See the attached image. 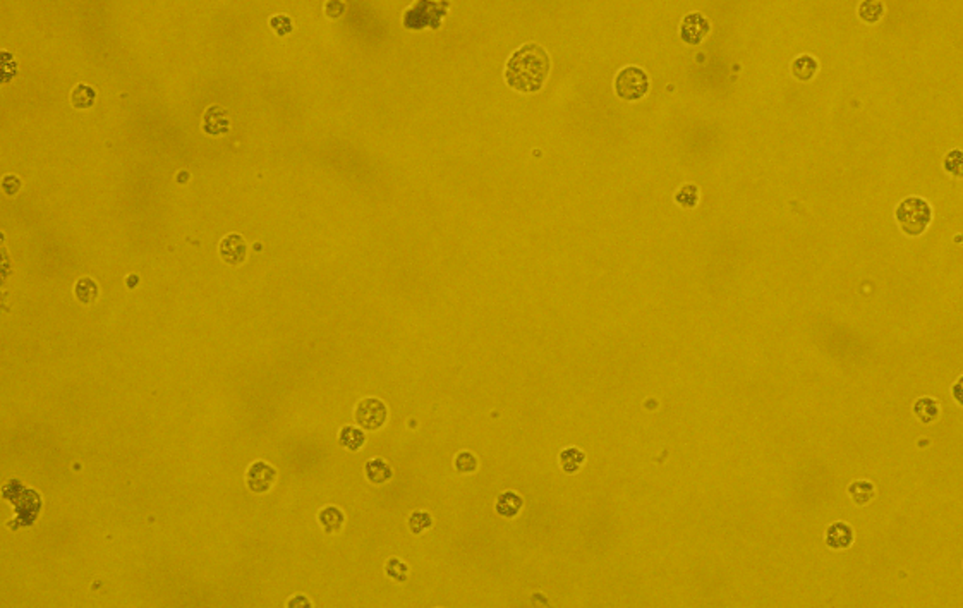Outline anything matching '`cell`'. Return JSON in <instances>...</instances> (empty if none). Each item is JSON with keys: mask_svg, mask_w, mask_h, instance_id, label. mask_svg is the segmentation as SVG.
Returning <instances> with one entry per match:
<instances>
[{"mask_svg": "<svg viewBox=\"0 0 963 608\" xmlns=\"http://www.w3.org/2000/svg\"><path fill=\"white\" fill-rule=\"evenodd\" d=\"M551 71V59L539 44L529 41L515 49L506 59L504 81L510 90L532 95L543 90Z\"/></svg>", "mask_w": 963, "mask_h": 608, "instance_id": "cell-1", "label": "cell"}, {"mask_svg": "<svg viewBox=\"0 0 963 608\" xmlns=\"http://www.w3.org/2000/svg\"><path fill=\"white\" fill-rule=\"evenodd\" d=\"M893 218L898 230L908 239H917L931 227L934 210L926 198L910 194L902 198L893 208Z\"/></svg>", "mask_w": 963, "mask_h": 608, "instance_id": "cell-2", "label": "cell"}, {"mask_svg": "<svg viewBox=\"0 0 963 608\" xmlns=\"http://www.w3.org/2000/svg\"><path fill=\"white\" fill-rule=\"evenodd\" d=\"M613 93L623 101H639L644 98L651 88V79L641 66L627 64L620 67L613 76Z\"/></svg>", "mask_w": 963, "mask_h": 608, "instance_id": "cell-3", "label": "cell"}, {"mask_svg": "<svg viewBox=\"0 0 963 608\" xmlns=\"http://www.w3.org/2000/svg\"><path fill=\"white\" fill-rule=\"evenodd\" d=\"M449 4L447 2H428V0H417L411 4L402 14V24L407 29L421 31V29L432 28L437 29L449 14Z\"/></svg>", "mask_w": 963, "mask_h": 608, "instance_id": "cell-4", "label": "cell"}, {"mask_svg": "<svg viewBox=\"0 0 963 608\" xmlns=\"http://www.w3.org/2000/svg\"><path fill=\"white\" fill-rule=\"evenodd\" d=\"M352 417L359 428L366 432H378L388 421V407L378 397H365L354 405Z\"/></svg>", "mask_w": 963, "mask_h": 608, "instance_id": "cell-5", "label": "cell"}, {"mask_svg": "<svg viewBox=\"0 0 963 608\" xmlns=\"http://www.w3.org/2000/svg\"><path fill=\"white\" fill-rule=\"evenodd\" d=\"M709 33H711V21L700 11H692L682 16L677 28L680 41L688 46L700 45L709 36Z\"/></svg>", "mask_w": 963, "mask_h": 608, "instance_id": "cell-6", "label": "cell"}, {"mask_svg": "<svg viewBox=\"0 0 963 608\" xmlns=\"http://www.w3.org/2000/svg\"><path fill=\"white\" fill-rule=\"evenodd\" d=\"M244 481L251 492L266 493L277 483V470L266 461H255L248 466Z\"/></svg>", "mask_w": 963, "mask_h": 608, "instance_id": "cell-7", "label": "cell"}, {"mask_svg": "<svg viewBox=\"0 0 963 608\" xmlns=\"http://www.w3.org/2000/svg\"><path fill=\"white\" fill-rule=\"evenodd\" d=\"M822 539L831 552H847L855 543V530L845 521H833L826 526Z\"/></svg>", "mask_w": 963, "mask_h": 608, "instance_id": "cell-8", "label": "cell"}, {"mask_svg": "<svg viewBox=\"0 0 963 608\" xmlns=\"http://www.w3.org/2000/svg\"><path fill=\"white\" fill-rule=\"evenodd\" d=\"M218 256L225 261L227 265H240L244 263L248 256V243L240 234L230 232L218 243Z\"/></svg>", "mask_w": 963, "mask_h": 608, "instance_id": "cell-9", "label": "cell"}, {"mask_svg": "<svg viewBox=\"0 0 963 608\" xmlns=\"http://www.w3.org/2000/svg\"><path fill=\"white\" fill-rule=\"evenodd\" d=\"M819 67L821 64L812 54H798L790 61L788 71L792 79H795L797 83H810L817 76Z\"/></svg>", "mask_w": 963, "mask_h": 608, "instance_id": "cell-10", "label": "cell"}, {"mask_svg": "<svg viewBox=\"0 0 963 608\" xmlns=\"http://www.w3.org/2000/svg\"><path fill=\"white\" fill-rule=\"evenodd\" d=\"M910 411L914 415L915 420L922 425H932L939 420L941 416V404L939 400L934 399L931 395H922L917 397L910 405Z\"/></svg>", "mask_w": 963, "mask_h": 608, "instance_id": "cell-11", "label": "cell"}, {"mask_svg": "<svg viewBox=\"0 0 963 608\" xmlns=\"http://www.w3.org/2000/svg\"><path fill=\"white\" fill-rule=\"evenodd\" d=\"M556 462H559L560 471L564 475L574 476L577 472L582 471V467L586 466L587 462V455L582 449H579L576 445H569L560 449L559 455H556Z\"/></svg>", "mask_w": 963, "mask_h": 608, "instance_id": "cell-12", "label": "cell"}, {"mask_svg": "<svg viewBox=\"0 0 963 608\" xmlns=\"http://www.w3.org/2000/svg\"><path fill=\"white\" fill-rule=\"evenodd\" d=\"M493 509H495V512L500 517L515 519L524 509V497L519 492H515V490H504V492L496 497Z\"/></svg>", "mask_w": 963, "mask_h": 608, "instance_id": "cell-13", "label": "cell"}, {"mask_svg": "<svg viewBox=\"0 0 963 608\" xmlns=\"http://www.w3.org/2000/svg\"><path fill=\"white\" fill-rule=\"evenodd\" d=\"M316 521L321 530L325 531L327 534H333L337 531H340L345 525V514L340 507L337 505H323L316 514Z\"/></svg>", "mask_w": 963, "mask_h": 608, "instance_id": "cell-14", "label": "cell"}, {"mask_svg": "<svg viewBox=\"0 0 963 608\" xmlns=\"http://www.w3.org/2000/svg\"><path fill=\"white\" fill-rule=\"evenodd\" d=\"M876 485L869 480H853L847 487V497L857 507H865L876 498Z\"/></svg>", "mask_w": 963, "mask_h": 608, "instance_id": "cell-15", "label": "cell"}, {"mask_svg": "<svg viewBox=\"0 0 963 608\" xmlns=\"http://www.w3.org/2000/svg\"><path fill=\"white\" fill-rule=\"evenodd\" d=\"M365 478L371 485H385L394 478V470L385 459L371 457L365 464Z\"/></svg>", "mask_w": 963, "mask_h": 608, "instance_id": "cell-16", "label": "cell"}, {"mask_svg": "<svg viewBox=\"0 0 963 608\" xmlns=\"http://www.w3.org/2000/svg\"><path fill=\"white\" fill-rule=\"evenodd\" d=\"M203 131L208 134H213V136H218V134H225L229 131V119H227V112L223 111L222 107L218 105H213V107L206 108L205 116H203Z\"/></svg>", "mask_w": 963, "mask_h": 608, "instance_id": "cell-17", "label": "cell"}, {"mask_svg": "<svg viewBox=\"0 0 963 608\" xmlns=\"http://www.w3.org/2000/svg\"><path fill=\"white\" fill-rule=\"evenodd\" d=\"M337 442H339L342 449L349 452H359L366 443V433L362 428H357V426L352 425L340 426V430L337 432Z\"/></svg>", "mask_w": 963, "mask_h": 608, "instance_id": "cell-18", "label": "cell"}, {"mask_svg": "<svg viewBox=\"0 0 963 608\" xmlns=\"http://www.w3.org/2000/svg\"><path fill=\"white\" fill-rule=\"evenodd\" d=\"M675 205L682 210H694L698 208L699 201H700V188L696 183H683L680 184L677 189L673 191V196H671Z\"/></svg>", "mask_w": 963, "mask_h": 608, "instance_id": "cell-19", "label": "cell"}, {"mask_svg": "<svg viewBox=\"0 0 963 608\" xmlns=\"http://www.w3.org/2000/svg\"><path fill=\"white\" fill-rule=\"evenodd\" d=\"M855 14L864 24L871 26V24H877L885 18L886 6L885 2H880V0H860L855 7Z\"/></svg>", "mask_w": 963, "mask_h": 608, "instance_id": "cell-20", "label": "cell"}, {"mask_svg": "<svg viewBox=\"0 0 963 608\" xmlns=\"http://www.w3.org/2000/svg\"><path fill=\"white\" fill-rule=\"evenodd\" d=\"M941 168L946 176L954 181H960L963 176V151L962 148H952L943 155L941 160Z\"/></svg>", "mask_w": 963, "mask_h": 608, "instance_id": "cell-21", "label": "cell"}, {"mask_svg": "<svg viewBox=\"0 0 963 608\" xmlns=\"http://www.w3.org/2000/svg\"><path fill=\"white\" fill-rule=\"evenodd\" d=\"M74 298L83 304H93L98 299L100 287L91 277H81L74 282Z\"/></svg>", "mask_w": 963, "mask_h": 608, "instance_id": "cell-22", "label": "cell"}, {"mask_svg": "<svg viewBox=\"0 0 963 608\" xmlns=\"http://www.w3.org/2000/svg\"><path fill=\"white\" fill-rule=\"evenodd\" d=\"M452 466H454V470L457 471L459 475L464 476L474 475V472L479 470V459L476 457L474 452L459 450L457 454L454 455V459H452Z\"/></svg>", "mask_w": 963, "mask_h": 608, "instance_id": "cell-23", "label": "cell"}, {"mask_svg": "<svg viewBox=\"0 0 963 608\" xmlns=\"http://www.w3.org/2000/svg\"><path fill=\"white\" fill-rule=\"evenodd\" d=\"M95 90L86 83H78L71 91V103L74 108H90L95 103Z\"/></svg>", "mask_w": 963, "mask_h": 608, "instance_id": "cell-24", "label": "cell"}, {"mask_svg": "<svg viewBox=\"0 0 963 608\" xmlns=\"http://www.w3.org/2000/svg\"><path fill=\"white\" fill-rule=\"evenodd\" d=\"M407 527L412 534H422L433 527V517L428 510H412L407 517Z\"/></svg>", "mask_w": 963, "mask_h": 608, "instance_id": "cell-25", "label": "cell"}, {"mask_svg": "<svg viewBox=\"0 0 963 608\" xmlns=\"http://www.w3.org/2000/svg\"><path fill=\"white\" fill-rule=\"evenodd\" d=\"M385 574L395 582H405L409 577V565L399 557H390L385 562Z\"/></svg>", "mask_w": 963, "mask_h": 608, "instance_id": "cell-26", "label": "cell"}, {"mask_svg": "<svg viewBox=\"0 0 963 608\" xmlns=\"http://www.w3.org/2000/svg\"><path fill=\"white\" fill-rule=\"evenodd\" d=\"M270 28L277 33L278 36H285L292 31V21L287 18L285 14H273L272 18L268 19Z\"/></svg>", "mask_w": 963, "mask_h": 608, "instance_id": "cell-27", "label": "cell"}, {"mask_svg": "<svg viewBox=\"0 0 963 608\" xmlns=\"http://www.w3.org/2000/svg\"><path fill=\"white\" fill-rule=\"evenodd\" d=\"M2 188H4V191H6L7 194H11V196H12V194H16V193L19 191V188H21V181H19V177H18V176H11V174L4 176V179H2Z\"/></svg>", "mask_w": 963, "mask_h": 608, "instance_id": "cell-28", "label": "cell"}, {"mask_svg": "<svg viewBox=\"0 0 963 608\" xmlns=\"http://www.w3.org/2000/svg\"><path fill=\"white\" fill-rule=\"evenodd\" d=\"M949 395H952L953 402L957 404L958 407H962V405H963V402H962V375H960V377H957V380H954L952 385H949Z\"/></svg>", "mask_w": 963, "mask_h": 608, "instance_id": "cell-29", "label": "cell"}, {"mask_svg": "<svg viewBox=\"0 0 963 608\" xmlns=\"http://www.w3.org/2000/svg\"><path fill=\"white\" fill-rule=\"evenodd\" d=\"M285 607H312V602L304 594H294L285 602Z\"/></svg>", "mask_w": 963, "mask_h": 608, "instance_id": "cell-30", "label": "cell"}, {"mask_svg": "<svg viewBox=\"0 0 963 608\" xmlns=\"http://www.w3.org/2000/svg\"><path fill=\"white\" fill-rule=\"evenodd\" d=\"M342 11H344V6H342L340 2H327V6H325V12H327L328 18H333V19L339 18V16L342 14Z\"/></svg>", "mask_w": 963, "mask_h": 608, "instance_id": "cell-31", "label": "cell"}, {"mask_svg": "<svg viewBox=\"0 0 963 608\" xmlns=\"http://www.w3.org/2000/svg\"><path fill=\"white\" fill-rule=\"evenodd\" d=\"M136 282H138V277H136V275H129V277H128V285L131 287V289H133V287L136 285Z\"/></svg>", "mask_w": 963, "mask_h": 608, "instance_id": "cell-32", "label": "cell"}, {"mask_svg": "<svg viewBox=\"0 0 963 608\" xmlns=\"http://www.w3.org/2000/svg\"><path fill=\"white\" fill-rule=\"evenodd\" d=\"M177 179H179V183H185V181H184V179H188V174H185V172H184V174H183V176H180V174H179V176H177Z\"/></svg>", "mask_w": 963, "mask_h": 608, "instance_id": "cell-33", "label": "cell"}]
</instances>
